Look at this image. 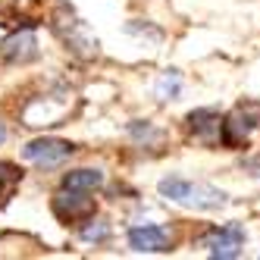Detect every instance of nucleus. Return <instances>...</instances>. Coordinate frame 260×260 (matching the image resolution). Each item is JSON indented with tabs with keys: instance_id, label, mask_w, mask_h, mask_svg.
Returning a JSON list of instances; mask_svg holds the SVG:
<instances>
[{
	"instance_id": "6",
	"label": "nucleus",
	"mask_w": 260,
	"mask_h": 260,
	"mask_svg": "<svg viewBox=\"0 0 260 260\" xmlns=\"http://www.w3.org/2000/svg\"><path fill=\"white\" fill-rule=\"evenodd\" d=\"M201 241H204V248H210L213 257H235L241 241H245V229H241L238 222H226V226L210 229Z\"/></svg>"
},
{
	"instance_id": "8",
	"label": "nucleus",
	"mask_w": 260,
	"mask_h": 260,
	"mask_svg": "<svg viewBox=\"0 0 260 260\" xmlns=\"http://www.w3.org/2000/svg\"><path fill=\"white\" fill-rule=\"evenodd\" d=\"M128 245L135 251H170L173 235L163 226H138V229H128Z\"/></svg>"
},
{
	"instance_id": "7",
	"label": "nucleus",
	"mask_w": 260,
	"mask_h": 260,
	"mask_svg": "<svg viewBox=\"0 0 260 260\" xmlns=\"http://www.w3.org/2000/svg\"><path fill=\"white\" fill-rule=\"evenodd\" d=\"M0 57L7 63H28V60L38 57V41H35V35L28 28L13 31L4 38V44H0Z\"/></svg>"
},
{
	"instance_id": "3",
	"label": "nucleus",
	"mask_w": 260,
	"mask_h": 260,
	"mask_svg": "<svg viewBox=\"0 0 260 260\" xmlns=\"http://www.w3.org/2000/svg\"><path fill=\"white\" fill-rule=\"evenodd\" d=\"M260 119V104H238L226 119H219V141L226 147H241L248 144L251 132Z\"/></svg>"
},
{
	"instance_id": "4",
	"label": "nucleus",
	"mask_w": 260,
	"mask_h": 260,
	"mask_svg": "<svg viewBox=\"0 0 260 260\" xmlns=\"http://www.w3.org/2000/svg\"><path fill=\"white\" fill-rule=\"evenodd\" d=\"M50 210L60 222H85L94 216L98 204H94V198H88L79 188H60L50 201Z\"/></svg>"
},
{
	"instance_id": "9",
	"label": "nucleus",
	"mask_w": 260,
	"mask_h": 260,
	"mask_svg": "<svg viewBox=\"0 0 260 260\" xmlns=\"http://www.w3.org/2000/svg\"><path fill=\"white\" fill-rule=\"evenodd\" d=\"M219 110H194V113H188V128L198 135V138H204V141H210L213 135H219Z\"/></svg>"
},
{
	"instance_id": "10",
	"label": "nucleus",
	"mask_w": 260,
	"mask_h": 260,
	"mask_svg": "<svg viewBox=\"0 0 260 260\" xmlns=\"http://www.w3.org/2000/svg\"><path fill=\"white\" fill-rule=\"evenodd\" d=\"M104 185V173L98 170H72L63 176V188H79V191H94Z\"/></svg>"
},
{
	"instance_id": "5",
	"label": "nucleus",
	"mask_w": 260,
	"mask_h": 260,
	"mask_svg": "<svg viewBox=\"0 0 260 260\" xmlns=\"http://www.w3.org/2000/svg\"><path fill=\"white\" fill-rule=\"evenodd\" d=\"M76 144L72 141H63V138H35L22 147V157L38 163V166H57L63 163L66 157H72Z\"/></svg>"
},
{
	"instance_id": "13",
	"label": "nucleus",
	"mask_w": 260,
	"mask_h": 260,
	"mask_svg": "<svg viewBox=\"0 0 260 260\" xmlns=\"http://www.w3.org/2000/svg\"><path fill=\"white\" fill-rule=\"evenodd\" d=\"M4 135H7V132H4V125H0V141H4Z\"/></svg>"
},
{
	"instance_id": "1",
	"label": "nucleus",
	"mask_w": 260,
	"mask_h": 260,
	"mask_svg": "<svg viewBox=\"0 0 260 260\" xmlns=\"http://www.w3.org/2000/svg\"><path fill=\"white\" fill-rule=\"evenodd\" d=\"M160 194L176 201V204H185V207H198V210H216V207L226 204V194L219 188L204 185V182H191V179H179V176L163 179Z\"/></svg>"
},
{
	"instance_id": "12",
	"label": "nucleus",
	"mask_w": 260,
	"mask_h": 260,
	"mask_svg": "<svg viewBox=\"0 0 260 260\" xmlns=\"http://www.w3.org/2000/svg\"><path fill=\"white\" fill-rule=\"evenodd\" d=\"M107 235H110V226H107L104 219H98L94 226H85V229H82V238H85V241H104Z\"/></svg>"
},
{
	"instance_id": "11",
	"label": "nucleus",
	"mask_w": 260,
	"mask_h": 260,
	"mask_svg": "<svg viewBox=\"0 0 260 260\" xmlns=\"http://www.w3.org/2000/svg\"><path fill=\"white\" fill-rule=\"evenodd\" d=\"M22 182V170L16 163H0V204H7Z\"/></svg>"
},
{
	"instance_id": "2",
	"label": "nucleus",
	"mask_w": 260,
	"mask_h": 260,
	"mask_svg": "<svg viewBox=\"0 0 260 260\" xmlns=\"http://www.w3.org/2000/svg\"><path fill=\"white\" fill-rule=\"evenodd\" d=\"M50 28L57 31V38H60L72 53H79V57H94V53H98V38L88 31V25L79 19L76 13H72L66 4H60L57 13L50 16Z\"/></svg>"
}]
</instances>
